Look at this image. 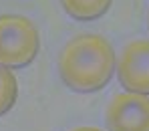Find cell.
Returning <instances> with one entry per match:
<instances>
[{"label":"cell","instance_id":"obj_1","mask_svg":"<svg viewBox=\"0 0 149 131\" xmlns=\"http://www.w3.org/2000/svg\"><path fill=\"white\" fill-rule=\"evenodd\" d=\"M115 69V51L101 34H77L58 52V75L77 93L101 91L111 81Z\"/></svg>","mask_w":149,"mask_h":131},{"label":"cell","instance_id":"obj_2","mask_svg":"<svg viewBox=\"0 0 149 131\" xmlns=\"http://www.w3.org/2000/svg\"><path fill=\"white\" fill-rule=\"evenodd\" d=\"M40 51V36L34 22L20 14L0 16V67L22 69Z\"/></svg>","mask_w":149,"mask_h":131},{"label":"cell","instance_id":"obj_3","mask_svg":"<svg viewBox=\"0 0 149 131\" xmlns=\"http://www.w3.org/2000/svg\"><path fill=\"white\" fill-rule=\"evenodd\" d=\"M109 131H149V97L139 93H117L105 109Z\"/></svg>","mask_w":149,"mask_h":131},{"label":"cell","instance_id":"obj_4","mask_svg":"<svg viewBox=\"0 0 149 131\" xmlns=\"http://www.w3.org/2000/svg\"><path fill=\"white\" fill-rule=\"evenodd\" d=\"M115 71L129 93L149 95V38H137L125 45Z\"/></svg>","mask_w":149,"mask_h":131},{"label":"cell","instance_id":"obj_5","mask_svg":"<svg viewBox=\"0 0 149 131\" xmlns=\"http://www.w3.org/2000/svg\"><path fill=\"white\" fill-rule=\"evenodd\" d=\"M113 0H61L65 12L81 22H91L101 18L109 8Z\"/></svg>","mask_w":149,"mask_h":131},{"label":"cell","instance_id":"obj_6","mask_svg":"<svg viewBox=\"0 0 149 131\" xmlns=\"http://www.w3.org/2000/svg\"><path fill=\"white\" fill-rule=\"evenodd\" d=\"M16 97H18V83L14 73L10 69L0 67V117L14 107Z\"/></svg>","mask_w":149,"mask_h":131},{"label":"cell","instance_id":"obj_7","mask_svg":"<svg viewBox=\"0 0 149 131\" xmlns=\"http://www.w3.org/2000/svg\"><path fill=\"white\" fill-rule=\"evenodd\" d=\"M73 131H103L99 127H87V125H83V127H74Z\"/></svg>","mask_w":149,"mask_h":131},{"label":"cell","instance_id":"obj_8","mask_svg":"<svg viewBox=\"0 0 149 131\" xmlns=\"http://www.w3.org/2000/svg\"><path fill=\"white\" fill-rule=\"evenodd\" d=\"M147 20H149V18H147Z\"/></svg>","mask_w":149,"mask_h":131}]
</instances>
